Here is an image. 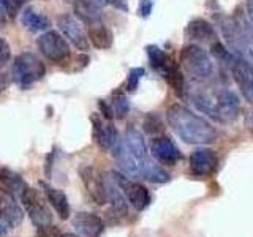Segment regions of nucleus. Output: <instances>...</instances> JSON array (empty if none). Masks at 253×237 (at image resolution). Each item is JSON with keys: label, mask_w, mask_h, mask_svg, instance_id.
I'll return each instance as SVG.
<instances>
[{"label": "nucleus", "mask_w": 253, "mask_h": 237, "mask_svg": "<svg viewBox=\"0 0 253 237\" xmlns=\"http://www.w3.org/2000/svg\"><path fill=\"white\" fill-rule=\"evenodd\" d=\"M166 120L172 131L187 144H209L218 136V131L211 122L182 105H171L166 111Z\"/></svg>", "instance_id": "1"}, {"label": "nucleus", "mask_w": 253, "mask_h": 237, "mask_svg": "<svg viewBox=\"0 0 253 237\" xmlns=\"http://www.w3.org/2000/svg\"><path fill=\"white\" fill-rule=\"evenodd\" d=\"M46 73L44 63L34 52H22L13 63V79L22 89L40 81Z\"/></svg>", "instance_id": "2"}, {"label": "nucleus", "mask_w": 253, "mask_h": 237, "mask_svg": "<svg viewBox=\"0 0 253 237\" xmlns=\"http://www.w3.org/2000/svg\"><path fill=\"white\" fill-rule=\"evenodd\" d=\"M180 63L187 73L196 79L212 76V62L206 51L198 44H188L180 51Z\"/></svg>", "instance_id": "3"}, {"label": "nucleus", "mask_w": 253, "mask_h": 237, "mask_svg": "<svg viewBox=\"0 0 253 237\" xmlns=\"http://www.w3.org/2000/svg\"><path fill=\"white\" fill-rule=\"evenodd\" d=\"M21 202L24 205V209H26V212L29 213V218L32 220V223L37 228L52 225V213L47 209L43 196L40 195L38 190L27 187L21 196Z\"/></svg>", "instance_id": "4"}, {"label": "nucleus", "mask_w": 253, "mask_h": 237, "mask_svg": "<svg viewBox=\"0 0 253 237\" xmlns=\"http://www.w3.org/2000/svg\"><path fill=\"white\" fill-rule=\"evenodd\" d=\"M215 21L220 26L221 34H223V38L228 44V47L231 49V52L237 57H245V55H250L252 52L249 51V41L247 38L244 37V34L241 32L237 22L234 21V18L231 16H225L223 13L221 14H215Z\"/></svg>", "instance_id": "5"}, {"label": "nucleus", "mask_w": 253, "mask_h": 237, "mask_svg": "<svg viewBox=\"0 0 253 237\" xmlns=\"http://www.w3.org/2000/svg\"><path fill=\"white\" fill-rule=\"evenodd\" d=\"M37 46L44 57L54 63H63L70 59V46L67 40L55 30H47L42 34L37 40Z\"/></svg>", "instance_id": "6"}, {"label": "nucleus", "mask_w": 253, "mask_h": 237, "mask_svg": "<svg viewBox=\"0 0 253 237\" xmlns=\"http://www.w3.org/2000/svg\"><path fill=\"white\" fill-rule=\"evenodd\" d=\"M109 176L113 177L117 187L122 190L124 196L126 198V201L133 205L134 210L142 212L144 209H147V205L150 204V193L144 185L138 184V182H131L126 176L116 171L111 172Z\"/></svg>", "instance_id": "7"}, {"label": "nucleus", "mask_w": 253, "mask_h": 237, "mask_svg": "<svg viewBox=\"0 0 253 237\" xmlns=\"http://www.w3.org/2000/svg\"><path fill=\"white\" fill-rule=\"evenodd\" d=\"M190 171L196 177H211L217 171L218 157L212 149L208 147H198L190 155Z\"/></svg>", "instance_id": "8"}, {"label": "nucleus", "mask_w": 253, "mask_h": 237, "mask_svg": "<svg viewBox=\"0 0 253 237\" xmlns=\"http://www.w3.org/2000/svg\"><path fill=\"white\" fill-rule=\"evenodd\" d=\"M79 176L83 179V184L87 190V193L95 201V204L103 205L108 202V196H106V182L105 177L101 174L92 168V166H84L79 171Z\"/></svg>", "instance_id": "9"}, {"label": "nucleus", "mask_w": 253, "mask_h": 237, "mask_svg": "<svg viewBox=\"0 0 253 237\" xmlns=\"http://www.w3.org/2000/svg\"><path fill=\"white\" fill-rule=\"evenodd\" d=\"M57 26L62 30L63 37H65L68 41L73 44L76 49L79 51H89L90 41L87 35L84 34L83 27L79 26L78 21L70 14H60L57 18Z\"/></svg>", "instance_id": "10"}, {"label": "nucleus", "mask_w": 253, "mask_h": 237, "mask_svg": "<svg viewBox=\"0 0 253 237\" xmlns=\"http://www.w3.org/2000/svg\"><path fill=\"white\" fill-rule=\"evenodd\" d=\"M229 70H231V75L244 93L245 100L253 105V65L242 57H236Z\"/></svg>", "instance_id": "11"}, {"label": "nucleus", "mask_w": 253, "mask_h": 237, "mask_svg": "<svg viewBox=\"0 0 253 237\" xmlns=\"http://www.w3.org/2000/svg\"><path fill=\"white\" fill-rule=\"evenodd\" d=\"M150 152L155 160L165 166H176L182 158L180 150L168 136H157L150 142Z\"/></svg>", "instance_id": "12"}, {"label": "nucleus", "mask_w": 253, "mask_h": 237, "mask_svg": "<svg viewBox=\"0 0 253 237\" xmlns=\"http://www.w3.org/2000/svg\"><path fill=\"white\" fill-rule=\"evenodd\" d=\"M92 122V134L95 142L98 144L101 150H111L119 141V131L116 126L111 123L109 120L105 123L97 114L90 116Z\"/></svg>", "instance_id": "13"}, {"label": "nucleus", "mask_w": 253, "mask_h": 237, "mask_svg": "<svg viewBox=\"0 0 253 237\" xmlns=\"http://www.w3.org/2000/svg\"><path fill=\"white\" fill-rule=\"evenodd\" d=\"M215 105L218 111L220 123H229L237 118L239 114V98L237 95L228 89H221L215 95Z\"/></svg>", "instance_id": "14"}, {"label": "nucleus", "mask_w": 253, "mask_h": 237, "mask_svg": "<svg viewBox=\"0 0 253 237\" xmlns=\"http://www.w3.org/2000/svg\"><path fill=\"white\" fill-rule=\"evenodd\" d=\"M73 228L84 237H100L105 231V221L92 212H78L73 218Z\"/></svg>", "instance_id": "15"}, {"label": "nucleus", "mask_w": 253, "mask_h": 237, "mask_svg": "<svg viewBox=\"0 0 253 237\" xmlns=\"http://www.w3.org/2000/svg\"><path fill=\"white\" fill-rule=\"evenodd\" d=\"M0 220L8 228H18L24 220V212L16 198L8 192L0 195Z\"/></svg>", "instance_id": "16"}, {"label": "nucleus", "mask_w": 253, "mask_h": 237, "mask_svg": "<svg viewBox=\"0 0 253 237\" xmlns=\"http://www.w3.org/2000/svg\"><path fill=\"white\" fill-rule=\"evenodd\" d=\"M40 187L43 188L47 201L52 205V209L59 215V218L67 220L70 217V202H68L67 195L63 193L60 188H55L49 184H46V182H40Z\"/></svg>", "instance_id": "17"}, {"label": "nucleus", "mask_w": 253, "mask_h": 237, "mask_svg": "<svg viewBox=\"0 0 253 237\" xmlns=\"http://www.w3.org/2000/svg\"><path fill=\"white\" fill-rule=\"evenodd\" d=\"M124 144L126 149H128V152L136 158V160H139L142 164L149 160L146 141H144V138H142L141 131L134 128V126H128V128L125 130Z\"/></svg>", "instance_id": "18"}, {"label": "nucleus", "mask_w": 253, "mask_h": 237, "mask_svg": "<svg viewBox=\"0 0 253 237\" xmlns=\"http://www.w3.org/2000/svg\"><path fill=\"white\" fill-rule=\"evenodd\" d=\"M185 34L190 40H196V41H201V43L217 41V34H215V30H213V27L211 26V22L201 18L190 21L185 29Z\"/></svg>", "instance_id": "19"}, {"label": "nucleus", "mask_w": 253, "mask_h": 237, "mask_svg": "<svg viewBox=\"0 0 253 237\" xmlns=\"http://www.w3.org/2000/svg\"><path fill=\"white\" fill-rule=\"evenodd\" d=\"M73 11L76 14V18H79L85 24H89V26L101 22V10L92 0H75Z\"/></svg>", "instance_id": "20"}, {"label": "nucleus", "mask_w": 253, "mask_h": 237, "mask_svg": "<svg viewBox=\"0 0 253 237\" xmlns=\"http://www.w3.org/2000/svg\"><path fill=\"white\" fill-rule=\"evenodd\" d=\"M0 182H2V185L5 187V192L13 195L14 198H19V199L24 193V190L27 188V184L24 182V179L19 174L8 168L0 169Z\"/></svg>", "instance_id": "21"}, {"label": "nucleus", "mask_w": 253, "mask_h": 237, "mask_svg": "<svg viewBox=\"0 0 253 237\" xmlns=\"http://www.w3.org/2000/svg\"><path fill=\"white\" fill-rule=\"evenodd\" d=\"M89 41L97 49H109L113 46V32L101 22L92 24L89 27Z\"/></svg>", "instance_id": "22"}, {"label": "nucleus", "mask_w": 253, "mask_h": 237, "mask_svg": "<svg viewBox=\"0 0 253 237\" xmlns=\"http://www.w3.org/2000/svg\"><path fill=\"white\" fill-rule=\"evenodd\" d=\"M146 52H147L150 65H152L155 70L162 71V73H166L169 68L176 67L174 60L162 49V47H158L155 44H149V46H146Z\"/></svg>", "instance_id": "23"}, {"label": "nucleus", "mask_w": 253, "mask_h": 237, "mask_svg": "<svg viewBox=\"0 0 253 237\" xmlns=\"http://www.w3.org/2000/svg\"><path fill=\"white\" fill-rule=\"evenodd\" d=\"M21 22L24 27H27L32 32H40V30H46L49 29L51 22L49 19L43 14H38L37 11H34L32 8H27L26 11L21 16Z\"/></svg>", "instance_id": "24"}, {"label": "nucleus", "mask_w": 253, "mask_h": 237, "mask_svg": "<svg viewBox=\"0 0 253 237\" xmlns=\"http://www.w3.org/2000/svg\"><path fill=\"white\" fill-rule=\"evenodd\" d=\"M141 177L146 179L147 182H152V184H166V182L171 180V176L166 172L163 168H160L158 164L152 163L150 160H147L142 166V172Z\"/></svg>", "instance_id": "25"}, {"label": "nucleus", "mask_w": 253, "mask_h": 237, "mask_svg": "<svg viewBox=\"0 0 253 237\" xmlns=\"http://www.w3.org/2000/svg\"><path fill=\"white\" fill-rule=\"evenodd\" d=\"M165 79L168 81V84L174 89L176 95L179 98H185V79H184V75L180 73L179 67H172L169 68L166 73H163Z\"/></svg>", "instance_id": "26"}, {"label": "nucleus", "mask_w": 253, "mask_h": 237, "mask_svg": "<svg viewBox=\"0 0 253 237\" xmlns=\"http://www.w3.org/2000/svg\"><path fill=\"white\" fill-rule=\"evenodd\" d=\"M211 54L215 57L218 62H221L223 65L226 67H231V63L236 60L237 55H234L233 52H229L226 47L223 46V43L220 41H213L212 46H211Z\"/></svg>", "instance_id": "27"}, {"label": "nucleus", "mask_w": 253, "mask_h": 237, "mask_svg": "<svg viewBox=\"0 0 253 237\" xmlns=\"http://www.w3.org/2000/svg\"><path fill=\"white\" fill-rule=\"evenodd\" d=\"M111 106H113V111H114V117H117V118H125L130 111L128 98H126L122 92H116L113 95V103H111Z\"/></svg>", "instance_id": "28"}, {"label": "nucleus", "mask_w": 253, "mask_h": 237, "mask_svg": "<svg viewBox=\"0 0 253 237\" xmlns=\"http://www.w3.org/2000/svg\"><path fill=\"white\" fill-rule=\"evenodd\" d=\"M142 128L147 134H160L165 130V125L162 122V118L158 117V114L150 113L144 117V122H142Z\"/></svg>", "instance_id": "29"}, {"label": "nucleus", "mask_w": 253, "mask_h": 237, "mask_svg": "<svg viewBox=\"0 0 253 237\" xmlns=\"http://www.w3.org/2000/svg\"><path fill=\"white\" fill-rule=\"evenodd\" d=\"M144 68H131L130 73H128V78H126V90L128 92H134L138 89V84H139V79L144 76Z\"/></svg>", "instance_id": "30"}, {"label": "nucleus", "mask_w": 253, "mask_h": 237, "mask_svg": "<svg viewBox=\"0 0 253 237\" xmlns=\"http://www.w3.org/2000/svg\"><path fill=\"white\" fill-rule=\"evenodd\" d=\"M2 2H3V5L6 8L8 16H11V18H13V16H16V14H18V11L21 10L24 0H2Z\"/></svg>", "instance_id": "31"}, {"label": "nucleus", "mask_w": 253, "mask_h": 237, "mask_svg": "<svg viewBox=\"0 0 253 237\" xmlns=\"http://www.w3.org/2000/svg\"><path fill=\"white\" fill-rule=\"evenodd\" d=\"M11 57V47L5 38L0 37V63H6Z\"/></svg>", "instance_id": "32"}, {"label": "nucleus", "mask_w": 253, "mask_h": 237, "mask_svg": "<svg viewBox=\"0 0 253 237\" xmlns=\"http://www.w3.org/2000/svg\"><path fill=\"white\" fill-rule=\"evenodd\" d=\"M98 108L101 111V114L105 116L106 120H113L114 118V111H113V106L109 105V103H106L105 100H98Z\"/></svg>", "instance_id": "33"}, {"label": "nucleus", "mask_w": 253, "mask_h": 237, "mask_svg": "<svg viewBox=\"0 0 253 237\" xmlns=\"http://www.w3.org/2000/svg\"><path fill=\"white\" fill-rule=\"evenodd\" d=\"M62 234L59 233V229L49 225V226H43L38 228V237H60Z\"/></svg>", "instance_id": "34"}, {"label": "nucleus", "mask_w": 253, "mask_h": 237, "mask_svg": "<svg viewBox=\"0 0 253 237\" xmlns=\"http://www.w3.org/2000/svg\"><path fill=\"white\" fill-rule=\"evenodd\" d=\"M152 8H154L152 0H142V2L139 3L138 13H139L141 18H149L150 13H152Z\"/></svg>", "instance_id": "35"}, {"label": "nucleus", "mask_w": 253, "mask_h": 237, "mask_svg": "<svg viewBox=\"0 0 253 237\" xmlns=\"http://www.w3.org/2000/svg\"><path fill=\"white\" fill-rule=\"evenodd\" d=\"M109 3L113 5L117 10H122V11H128V5H126L125 0H109Z\"/></svg>", "instance_id": "36"}, {"label": "nucleus", "mask_w": 253, "mask_h": 237, "mask_svg": "<svg viewBox=\"0 0 253 237\" xmlns=\"http://www.w3.org/2000/svg\"><path fill=\"white\" fill-rule=\"evenodd\" d=\"M245 6H247V18H249V22L252 24L253 27V0H247V3H245Z\"/></svg>", "instance_id": "37"}, {"label": "nucleus", "mask_w": 253, "mask_h": 237, "mask_svg": "<svg viewBox=\"0 0 253 237\" xmlns=\"http://www.w3.org/2000/svg\"><path fill=\"white\" fill-rule=\"evenodd\" d=\"M245 126H247V130L250 133H253V111L247 114V118H245Z\"/></svg>", "instance_id": "38"}, {"label": "nucleus", "mask_w": 253, "mask_h": 237, "mask_svg": "<svg viewBox=\"0 0 253 237\" xmlns=\"http://www.w3.org/2000/svg\"><path fill=\"white\" fill-rule=\"evenodd\" d=\"M6 85H8V78L0 71V90H3Z\"/></svg>", "instance_id": "39"}, {"label": "nucleus", "mask_w": 253, "mask_h": 237, "mask_svg": "<svg viewBox=\"0 0 253 237\" xmlns=\"http://www.w3.org/2000/svg\"><path fill=\"white\" fill-rule=\"evenodd\" d=\"M8 13H6V8H5V5H3V2L0 0V22L2 21H5V16H6Z\"/></svg>", "instance_id": "40"}, {"label": "nucleus", "mask_w": 253, "mask_h": 237, "mask_svg": "<svg viewBox=\"0 0 253 237\" xmlns=\"http://www.w3.org/2000/svg\"><path fill=\"white\" fill-rule=\"evenodd\" d=\"M92 2H93V3H97V5L100 6V5H108V3H109V0H92Z\"/></svg>", "instance_id": "41"}, {"label": "nucleus", "mask_w": 253, "mask_h": 237, "mask_svg": "<svg viewBox=\"0 0 253 237\" xmlns=\"http://www.w3.org/2000/svg\"><path fill=\"white\" fill-rule=\"evenodd\" d=\"M60 237H78L76 234H71V233H67V234H62Z\"/></svg>", "instance_id": "42"}, {"label": "nucleus", "mask_w": 253, "mask_h": 237, "mask_svg": "<svg viewBox=\"0 0 253 237\" xmlns=\"http://www.w3.org/2000/svg\"><path fill=\"white\" fill-rule=\"evenodd\" d=\"M65 2H67V3H71V2H73V0H65Z\"/></svg>", "instance_id": "43"}]
</instances>
